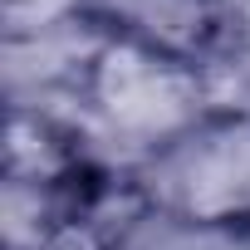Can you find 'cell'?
Instances as JSON below:
<instances>
[{
    "mask_svg": "<svg viewBox=\"0 0 250 250\" xmlns=\"http://www.w3.org/2000/svg\"><path fill=\"white\" fill-rule=\"evenodd\" d=\"M93 0H0V35L10 49L93 35Z\"/></svg>",
    "mask_w": 250,
    "mask_h": 250,
    "instance_id": "cell-5",
    "label": "cell"
},
{
    "mask_svg": "<svg viewBox=\"0 0 250 250\" xmlns=\"http://www.w3.org/2000/svg\"><path fill=\"white\" fill-rule=\"evenodd\" d=\"M0 147H5V187L15 191H54L98 157L79 123L49 113L44 103H25V98L10 103Z\"/></svg>",
    "mask_w": 250,
    "mask_h": 250,
    "instance_id": "cell-4",
    "label": "cell"
},
{
    "mask_svg": "<svg viewBox=\"0 0 250 250\" xmlns=\"http://www.w3.org/2000/svg\"><path fill=\"white\" fill-rule=\"evenodd\" d=\"M123 250H128V245H123Z\"/></svg>",
    "mask_w": 250,
    "mask_h": 250,
    "instance_id": "cell-7",
    "label": "cell"
},
{
    "mask_svg": "<svg viewBox=\"0 0 250 250\" xmlns=\"http://www.w3.org/2000/svg\"><path fill=\"white\" fill-rule=\"evenodd\" d=\"M93 30L206 74L235 35V0H93Z\"/></svg>",
    "mask_w": 250,
    "mask_h": 250,
    "instance_id": "cell-3",
    "label": "cell"
},
{
    "mask_svg": "<svg viewBox=\"0 0 250 250\" xmlns=\"http://www.w3.org/2000/svg\"><path fill=\"white\" fill-rule=\"evenodd\" d=\"M138 177L162 221L250 235V108H206L187 133L143 152Z\"/></svg>",
    "mask_w": 250,
    "mask_h": 250,
    "instance_id": "cell-1",
    "label": "cell"
},
{
    "mask_svg": "<svg viewBox=\"0 0 250 250\" xmlns=\"http://www.w3.org/2000/svg\"><path fill=\"white\" fill-rule=\"evenodd\" d=\"M230 49H235L240 64L250 69V0H235V35H230Z\"/></svg>",
    "mask_w": 250,
    "mask_h": 250,
    "instance_id": "cell-6",
    "label": "cell"
},
{
    "mask_svg": "<svg viewBox=\"0 0 250 250\" xmlns=\"http://www.w3.org/2000/svg\"><path fill=\"white\" fill-rule=\"evenodd\" d=\"M74 83L108 128L128 143H143V152L172 143L206 108H216L206 103V74L118 44L108 35L93 40Z\"/></svg>",
    "mask_w": 250,
    "mask_h": 250,
    "instance_id": "cell-2",
    "label": "cell"
}]
</instances>
